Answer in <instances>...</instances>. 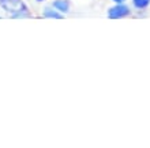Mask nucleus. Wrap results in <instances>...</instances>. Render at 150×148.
<instances>
[{
    "mask_svg": "<svg viewBox=\"0 0 150 148\" xmlns=\"http://www.w3.org/2000/svg\"><path fill=\"white\" fill-rule=\"evenodd\" d=\"M0 6L14 16H22V12H26L28 10L22 0H0Z\"/></svg>",
    "mask_w": 150,
    "mask_h": 148,
    "instance_id": "f257e3e1",
    "label": "nucleus"
},
{
    "mask_svg": "<svg viewBox=\"0 0 150 148\" xmlns=\"http://www.w3.org/2000/svg\"><path fill=\"white\" fill-rule=\"evenodd\" d=\"M130 14V10L128 7L126 6H123V4H117L116 7L111 8L109 11H108V16L112 18V19H119V18H124L126 15Z\"/></svg>",
    "mask_w": 150,
    "mask_h": 148,
    "instance_id": "f03ea898",
    "label": "nucleus"
},
{
    "mask_svg": "<svg viewBox=\"0 0 150 148\" xmlns=\"http://www.w3.org/2000/svg\"><path fill=\"white\" fill-rule=\"evenodd\" d=\"M53 7H55L57 11H62V12H68L70 11L68 1H66V0H56V1H53Z\"/></svg>",
    "mask_w": 150,
    "mask_h": 148,
    "instance_id": "7ed1b4c3",
    "label": "nucleus"
},
{
    "mask_svg": "<svg viewBox=\"0 0 150 148\" xmlns=\"http://www.w3.org/2000/svg\"><path fill=\"white\" fill-rule=\"evenodd\" d=\"M132 4H134L135 8L143 10V8H146L150 4V0H132Z\"/></svg>",
    "mask_w": 150,
    "mask_h": 148,
    "instance_id": "20e7f679",
    "label": "nucleus"
},
{
    "mask_svg": "<svg viewBox=\"0 0 150 148\" xmlns=\"http://www.w3.org/2000/svg\"><path fill=\"white\" fill-rule=\"evenodd\" d=\"M44 14H45V16H48V18H57V19H62V18H63V15H60L59 12H56V11H52L51 8H45Z\"/></svg>",
    "mask_w": 150,
    "mask_h": 148,
    "instance_id": "39448f33",
    "label": "nucleus"
},
{
    "mask_svg": "<svg viewBox=\"0 0 150 148\" xmlns=\"http://www.w3.org/2000/svg\"><path fill=\"white\" fill-rule=\"evenodd\" d=\"M115 3H117V4H122V3H124V0H113Z\"/></svg>",
    "mask_w": 150,
    "mask_h": 148,
    "instance_id": "423d86ee",
    "label": "nucleus"
},
{
    "mask_svg": "<svg viewBox=\"0 0 150 148\" xmlns=\"http://www.w3.org/2000/svg\"><path fill=\"white\" fill-rule=\"evenodd\" d=\"M37 1H44V0H37Z\"/></svg>",
    "mask_w": 150,
    "mask_h": 148,
    "instance_id": "0eeeda50",
    "label": "nucleus"
}]
</instances>
